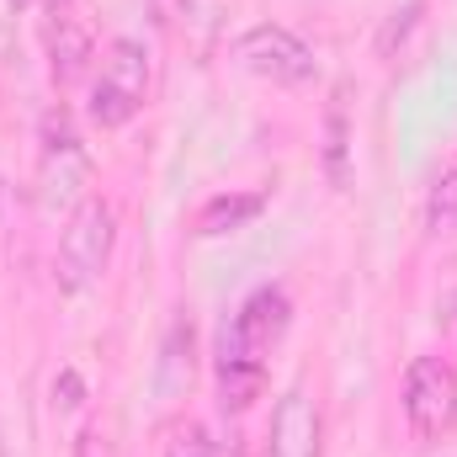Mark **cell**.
Returning a JSON list of instances; mask_svg holds the SVG:
<instances>
[{"instance_id":"8fae6325","label":"cell","mask_w":457,"mask_h":457,"mask_svg":"<svg viewBox=\"0 0 457 457\" xmlns=\"http://www.w3.org/2000/svg\"><path fill=\"white\" fill-rule=\"evenodd\" d=\"M325 165H330V181L341 187L345 181V117H341V107L330 112V149H325Z\"/></svg>"},{"instance_id":"30bf717a","label":"cell","mask_w":457,"mask_h":457,"mask_svg":"<svg viewBox=\"0 0 457 457\" xmlns=\"http://www.w3.org/2000/svg\"><path fill=\"white\" fill-rule=\"evenodd\" d=\"M426 228L431 234H453L457 228V165H447L426 197Z\"/></svg>"},{"instance_id":"6da1fadb","label":"cell","mask_w":457,"mask_h":457,"mask_svg":"<svg viewBox=\"0 0 457 457\" xmlns=\"http://www.w3.org/2000/svg\"><path fill=\"white\" fill-rule=\"evenodd\" d=\"M293 303L282 287H255L219 336V399L224 410H250L266 388V356L287 336Z\"/></svg>"},{"instance_id":"8992f818","label":"cell","mask_w":457,"mask_h":457,"mask_svg":"<svg viewBox=\"0 0 457 457\" xmlns=\"http://www.w3.org/2000/svg\"><path fill=\"white\" fill-rule=\"evenodd\" d=\"M43 37H48V64L54 80L70 86L91 64V16L86 0H43Z\"/></svg>"},{"instance_id":"5bb4252c","label":"cell","mask_w":457,"mask_h":457,"mask_svg":"<svg viewBox=\"0 0 457 457\" xmlns=\"http://www.w3.org/2000/svg\"><path fill=\"white\" fill-rule=\"evenodd\" d=\"M54 404H64V410H70V404H80V378H75L70 367L54 378Z\"/></svg>"},{"instance_id":"52a82bcc","label":"cell","mask_w":457,"mask_h":457,"mask_svg":"<svg viewBox=\"0 0 457 457\" xmlns=\"http://www.w3.org/2000/svg\"><path fill=\"white\" fill-rule=\"evenodd\" d=\"M86 170H91V160H86V144H80V133H75V122L64 112H48L43 117V197L48 203H64V197H75V187L86 181Z\"/></svg>"},{"instance_id":"7a4b0ae2","label":"cell","mask_w":457,"mask_h":457,"mask_svg":"<svg viewBox=\"0 0 457 457\" xmlns=\"http://www.w3.org/2000/svg\"><path fill=\"white\" fill-rule=\"evenodd\" d=\"M149 102V48L138 37H112L102 54V70L91 80V122L96 128H122L144 112Z\"/></svg>"},{"instance_id":"9c48e42d","label":"cell","mask_w":457,"mask_h":457,"mask_svg":"<svg viewBox=\"0 0 457 457\" xmlns=\"http://www.w3.org/2000/svg\"><path fill=\"white\" fill-rule=\"evenodd\" d=\"M261 208H266L261 192H224V197H208V203L197 208V234H203V239L234 234V228H245L250 219H261Z\"/></svg>"},{"instance_id":"ba28073f","label":"cell","mask_w":457,"mask_h":457,"mask_svg":"<svg viewBox=\"0 0 457 457\" xmlns=\"http://www.w3.org/2000/svg\"><path fill=\"white\" fill-rule=\"evenodd\" d=\"M271 447L277 457H314L320 453V420H314V404L303 394H287L277 404V420H271Z\"/></svg>"},{"instance_id":"4fadbf2b","label":"cell","mask_w":457,"mask_h":457,"mask_svg":"<svg viewBox=\"0 0 457 457\" xmlns=\"http://www.w3.org/2000/svg\"><path fill=\"white\" fill-rule=\"evenodd\" d=\"M415 16H420V0H410L404 11H394V21H388V27H383V37H378V54H394V43L415 27Z\"/></svg>"},{"instance_id":"3957f363","label":"cell","mask_w":457,"mask_h":457,"mask_svg":"<svg viewBox=\"0 0 457 457\" xmlns=\"http://www.w3.org/2000/svg\"><path fill=\"white\" fill-rule=\"evenodd\" d=\"M112 239H117L112 203L80 197L64 234H59V287L64 293H86L91 282H102V271L112 261Z\"/></svg>"},{"instance_id":"9a60e30c","label":"cell","mask_w":457,"mask_h":457,"mask_svg":"<svg viewBox=\"0 0 457 457\" xmlns=\"http://www.w3.org/2000/svg\"><path fill=\"white\" fill-rule=\"evenodd\" d=\"M0 457H5V442H0Z\"/></svg>"},{"instance_id":"277c9868","label":"cell","mask_w":457,"mask_h":457,"mask_svg":"<svg viewBox=\"0 0 457 457\" xmlns=\"http://www.w3.org/2000/svg\"><path fill=\"white\" fill-rule=\"evenodd\" d=\"M404 420L415 442H442L457 426V372L442 356H415L404 372Z\"/></svg>"},{"instance_id":"5b68a950","label":"cell","mask_w":457,"mask_h":457,"mask_svg":"<svg viewBox=\"0 0 457 457\" xmlns=\"http://www.w3.org/2000/svg\"><path fill=\"white\" fill-rule=\"evenodd\" d=\"M234 59L255 80H271V86H309L314 80V48L277 21H255L250 32H239Z\"/></svg>"},{"instance_id":"2e32d148","label":"cell","mask_w":457,"mask_h":457,"mask_svg":"<svg viewBox=\"0 0 457 457\" xmlns=\"http://www.w3.org/2000/svg\"><path fill=\"white\" fill-rule=\"evenodd\" d=\"M16 5H27V0H16Z\"/></svg>"},{"instance_id":"7c38bea8","label":"cell","mask_w":457,"mask_h":457,"mask_svg":"<svg viewBox=\"0 0 457 457\" xmlns=\"http://www.w3.org/2000/svg\"><path fill=\"white\" fill-rule=\"evenodd\" d=\"M165 457H219V447H213L197 426H187V431H176V442L165 447Z\"/></svg>"}]
</instances>
